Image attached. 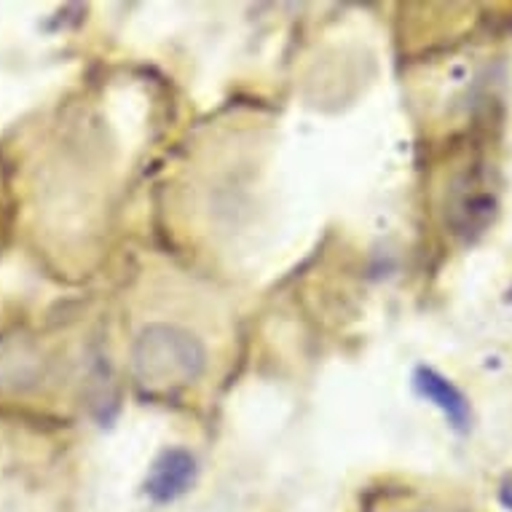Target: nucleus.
<instances>
[{"label":"nucleus","instance_id":"nucleus-1","mask_svg":"<svg viewBox=\"0 0 512 512\" xmlns=\"http://www.w3.org/2000/svg\"><path fill=\"white\" fill-rule=\"evenodd\" d=\"M226 338L212 298L180 279L153 285L129 341L137 389L164 403H194L218 381Z\"/></svg>","mask_w":512,"mask_h":512},{"label":"nucleus","instance_id":"nucleus-2","mask_svg":"<svg viewBox=\"0 0 512 512\" xmlns=\"http://www.w3.org/2000/svg\"><path fill=\"white\" fill-rule=\"evenodd\" d=\"M421 389H424V395H427L429 400H435V403L443 408L445 416H448V421H451L454 427H467V421H470V405H467V400H464L448 381H443V378L435 376V373H421Z\"/></svg>","mask_w":512,"mask_h":512},{"label":"nucleus","instance_id":"nucleus-3","mask_svg":"<svg viewBox=\"0 0 512 512\" xmlns=\"http://www.w3.org/2000/svg\"><path fill=\"white\" fill-rule=\"evenodd\" d=\"M169 467L172 470H164L161 464H156V478H153V494L161 496V499H169V496H175L183 491L185 480H188V472L194 464L188 462L185 456L180 454H169Z\"/></svg>","mask_w":512,"mask_h":512},{"label":"nucleus","instance_id":"nucleus-4","mask_svg":"<svg viewBox=\"0 0 512 512\" xmlns=\"http://www.w3.org/2000/svg\"><path fill=\"white\" fill-rule=\"evenodd\" d=\"M384 512H443V510H435V507H419V504H413V507H395V510H384Z\"/></svg>","mask_w":512,"mask_h":512},{"label":"nucleus","instance_id":"nucleus-5","mask_svg":"<svg viewBox=\"0 0 512 512\" xmlns=\"http://www.w3.org/2000/svg\"><path fill=\"white\" fill-rule=\"evenodd\" d=\"M504 499H507V502L512 504V480H510V486L504 488Z\"/></svg>","mask_w":512,"mask_h":512}]
</instances>
